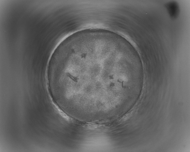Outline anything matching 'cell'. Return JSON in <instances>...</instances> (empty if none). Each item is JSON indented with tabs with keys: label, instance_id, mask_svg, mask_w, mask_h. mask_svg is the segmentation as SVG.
Wrapping results in <instances>:
<instances>
[{
	"label": "cell",
	"instance_id": "cell-1",
	"mask_svg": "<svg viewBox=\"0 0 190 152\" xmlns=\"http://www.w3.org/2000/svg\"><path fill=\"white\" fill-rule=\"evenodd\" d=\"M56 76L69 99L91 106L112 101L136 78L127 55L98 43L73 49Z\"/></svg>",
	"mask_w": 190,
	"mask_h": 152
},
{
	"label": "cell",
	"instance_id": "cell-2",
	"mask_svg": "<svg viewBox=\"0 0 190 152\" xmlns=\"http://www.w3.org/2000/svg\"><path fill=\"white\" fill-rule=\"evenodd\" d=\"M169 13L172 17H175L177 15L179 12V7L175 2L168 3L166 6Z\"/></svg>",
	"mask_w": 190,
	"mask_h": 152
}]
</instances>
